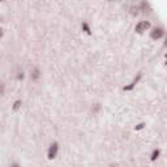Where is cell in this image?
<instances>
[{
  "instance_id": "10",
  "label": "cell",
  "mask_w": 167,
  "mask_h": 167,
  "mask_svg": "<svg viewBox=\"0 0 167 167\" xmlns=\"http://www.w3.org/2000/svg\"><path fill=\"white\" fill-rule=\"evenodd\" d=\"M22 77H23V75H22V73H20V75H18V80H21Z\"/></svg>"
},
{
  "instance_id": "2",
  "label": "cell",
  "mask_w": 167,
  "mask_h": 167,
  "mask_svg": "<svg viewBox=\"0 0 167 167\" xmlns=\"http://www.w3.org/2000/svg\"><path fill=\"white\" fill-rule=\"evenodd\" d=\"M150 28V22H148V21H141L140 23H137L136 25V31L137 33H142V31H145L146 29Z\"/></svg>"
},
{
  "instance_id": "7",
  "label": "cell",
  "mask_w": 167,
  "mask_h": 167,
  "mask_svg": "<svg viewBox=\"0 0 167 167\" xmlns=\"http://www.w3.org/2000/svg\"><path fill=\"white\" fill-rule=\"evenodd\" d=\"M159 155V150H154L153 151V155H151V161H155Z\"/></svg>"
},
{
  "instance_id": "3",
  "label": "cell",
  "mask_w": 167,
  "mask_h": 167,
  "mask_svg": "<svg viewBox=\"0 0 167 167\" xmlns=\"http://www.w3.org/2000/svg\"><path fill=\"white\" fill-rule=\"evenodd\" d=\"M163 37V30H162L161 28H155L153 29V31H151V38L153 39H159Z\"/></svg>"
},
{
  "instance_id": "1",
  "label": "cell",
  "mask_w": 167,
  "mask_h": 167,
  "mask_svg": "<svg viewBox=\"0 0 167 167\" xmlns=\"http://www.w3.org/2000/svg\"><path fill=\"white\" fill-rule=\"evenodd\" d=\"M57 149H59V145H57V142H54L51 146H50V149H48V154H47L48 159H54L55 157H56V154H57Z\"/></svg>"
},
{
  "instance_id": "8",
  "label": "cell",
  "mask_w": 167,
  "mask_h": 167,
  "mask_svg": "<svg viewBox=\"0 0 167 167\" xmlns=\"http://www.w3.org/2000/svg\"><path fill=\"white\" fill-rule=\"evenodd\" d=\"M38 77H39V70L38 69H34V72H33V80H37Z\"/></svg>"
},
{
  "instance_id": "9",
  "label": "cell",
  "mask_w": 167,
  "mask_h": 167,
  "mask_svg": "<svg viewBox=\"0 0 167 167\" xmlns=\"http://www.w3.org/2000/svg\"><path fill=\"white\" fill-rule=\"evenodd\" d=\"M144 127H145V124H144V123H141V124H138V125H137V127H136V128H135V129H136V130H140V129H142V128H144Z\"/></svg>"
},
{
  "instance_id": "5",
  "label": "cell",
  "mask_w": 167,
  "mask_h": 167,
  "mask_svg": "<svg viewBox=\"0 0 167 167\" xmlns=\"http://www.w3.org/2000/svg\"><path fill=\"white\" fill-rule=\"evenodd\" d=\"M82 30L85 31V33H88V34H91V31H90V28H89V25L86 22H84L82 23Z\"/></svg>"
},
{
  "instance_id": "6",
  "label": "cell",
  "mask_w": 167,
  "mask_h": 167,
  "mask_svg": "<svg viewBox=\"0 0 167 167\" xmlns=\"http://www.w3.org/2000/svg\"><path fill=\"white\" fill-rule=\"evenodd\" d=\"M20 107H21V101H16L14 104H13V111H17Z\"/></svg>"
},
{
  "instance_id": "4",
  "label": "cell",
  "mask_w": 167,
  "mask_h": 167,
  "mask_svg": "<svg viewBox=\"0 0 167 167\" xmlns=\"http://www.w3.org/2000/svg\"><path fill=\"white\" fill-rule=\"evenodd\" d=\"M140 78H141V75H138L137 77L135 78V80L132 81V84H130V85H128V86H124V90H132L133 88H135L136 86V84L138 82V81H140Z\"/></svg>"
},
{
  "instance_id": "11",
  "label": "cell",
  "mask_w": 167,
  "mask_h": 167,
  "mask_svg": "<svg viewBox=\"0 0 167 167\" xmlns=\"http://www.w3.org/2000/svg\"><path fill=\"white\" fill-rule=\"evenodd\" d=\"M10 167H20V166H18V164H16V163H14V164H12V166H10Z\"/></svg>"
},
{
  "instance_id": "12",
  "label": "cell",
  "mask_w": 167,
  "mask_h": 167,
  "mask_svg": "<svg viewBox=\"0 0 167 167\" xmlns=\"http://www.w3.org/2000/svg\"><path fill=\"white\" fill-rule=\"evenodd\" d=\"M3 35V30H1V28H0V37Z\"/></svg>"
}]
</instances>
